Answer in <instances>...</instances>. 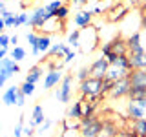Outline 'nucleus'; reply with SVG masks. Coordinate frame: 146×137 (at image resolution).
<instances>
[{"label":"nucleus","instance_id":"nucleus-45","mask_svg":"<svg viewBox=\"0 0 146 137\" xmlns=\"http://www.w3.org/2000/svg\"><path fill=\"white\" fill-rule=\"evenodd\" d=\"M88 2H90V0H71L73 6H86Z\"/></svg>","mask_w":146,"mask_h":137},{"label":"nucleus","instance_id":"nucleus-33","mask_svg":"<svg viewBox=\"0 0 146 137\" xmlns=\"http://www.w3.org/2000/svg\"><path fill=\"white\" fill-rule=\"evenodd\" d=\"M51 126H53V122L49 121V119H44V121H42V122L38 124V130H36V134L44 135V134H46V132H48V130H49Z\"/></svg>","mask_w":146,"mask_h":137},{"label":"nucleus","instance_id":"nucleus-39","mask_svg":"<svg viewBox=\"0 0 146 137\" xmlns=\"http://www.w3.org/2000/svg\"><path fill=\"white\" fill-rule=\"evenodd\" d=\"M75 57H77V53H75V51H71V49H70V51H68L66 55H64L62 62H64V64H70L71 61H75Z\"/></svg>","mask_w":146,"mask_h":137},{"label":"nucleus","instance_id":"nucleus-44","mask_svg":"<svg viewBox=\"0 0 146 137\" xmlns=\"http://www.w3.org/2000/svg\"><path fill=\"white\" fill-rule=\"evenodd\" d=\"M13 135H15V137H22V124H17V126H15Z\"/></svg>","mask_w":146,"mask_h":137},{"label":"nucleus","instance_id":"nucleus-54","mask_svg":"<svg viewBox=\"0 0 146 137\" xmlns=\"http://www.w3.org/2000/svg\"><path fill=\"white\" fill-rule=\"evenodd\" d=\"M131 2H137V0H131Z\"/></svg>","mask_w":146,"mask_h":137},{"label":"nucleus","instance_id":"nucleus-36","mask_svg":"<svg viewBox=\"0 0 146 137\" xmlns=\"http://www.w3.org/2000/svg\"><path fill=\"white\" fill-rule=\"evenodd\" d=\"M27 20H29V17H27V13H18L17 15V22H18V27L20 26H26Z\"/></svg>","mask_w":146,"mask_h":137},{"label":"nucleus","instance_id":"nucleus-27","mask_svg":"<svg viewBox=\"0 0 146 137\" xmlns=\"http://www.w3.org/2000/svg\"><path fill=\"white\" fill-rule=\"evenodd\" d=\"M117 134V126L113 124V122H102V126H100V135H106V137H113Z\"/></svg>","mask_w":146,"mask_h":137},{"label":"nucleus","instance_id":"nucleus-30","mask_svg":"<svg viewBox=\"0 0 146 137\" xmlns=\"http://www.w3.org/2000/svg\"><path fill=\"white\" fill-rule=\"evenodd\" d=\"M62 128H64V130H75V132H79L80 121H79V119H66V121L62 122Z\"/></svg>","mask_w":146,"mask_h":137},{"label":"nucleus","instance_id":"nucleus-32","mask_svg":"<svg viewBox=\"0 0 146 137\" xmlns=\"http://www.w3.org/2000/svg\"><path fill=\"white\" fill-rule=\"evenodd\" d=\"M60 6H62V0H53V2H49V4H46V6H44V7H46V11H48V13H49V15H51V17H53V13H55V11H57V9H58V7H60Z\"/></svg>","mask_w":146,"mask_h":137},{"label":"nucleus","instance_id":"nucleus-8","mask_svg":"<svg viewBox=\"0 0 146 137\" xmlns=\"http://www.w3.org/2000/svg\"><path fill=\"white\" fill-rule=\"evenodd\" d=\"M126 48H128V55L133 53H143L144 48L141 46V31H135L126 39Z\"/></svg>","mask_w":146,"mask_h":137},{"label":"nucleus","instance_id":"nucleus-4","mask_svg":"<svg viewBox=\"0 0 146 137\" xmlns=\"http://www.w3.org/2000/svg\"><path fill=\"white\" fill-rule=\"evenodd\" d=\"M51 18V15H49L48 11H46V7H36L33 13H31V17H29V20H27V24L26 26H31V27H35V29H42V26L46 24V20H49Z\"/></svg>","mask_w":146,"mask_h":137},{"label":"nucleus","instance_id":"nucleus-22","mask_svg":"<svg viewBox=\"0 0 146 137\" xmlns=\"http://www.w3.org/2000/svg\"><path fill=\"white\" fill-rule=\"evenodd\" d=\"M7 57L13 59L15 62H20V61H24V59H26V49L22 48V46H13V48L7 51Z\"/></svg>","mask_w":146,"mask_h":137},{"label":"nucleus","instance_id":"nucleus-11","mask_svg":"<svg viewBox=\"0 0 146 137\" xmlns=\"http://www.w3.org/2000/svg\"><path fill=\"white\" fill-rule=\"evenodd\" d=\"M91 20H93V13L90 11H79L75 17H73V24L79 26V27H86V26H91Z\"/></svg>","mask_w":146,"mask_h":137},{"label":"nucleus","instance_id":"nucleus-14","mask_svg":"<svg viewBox=\"0 0 146 137\" xmlns=\"http://www.w3.org/2000/svg\"><path fill=\"white\" fill-rule=\"evenodd\" d=\"M128 115L131 117V121H137V119L146 117V110H143L135 100H130L128 102Z\"/></svg>","mask_w":146,"mask_h":137},{"label":"nucleus","instance_id":"nucleus-25","mask_svg":"<svg viewBox=\"0 0 146 137\" xmlns=\"http://www.w3.org/2000/svg\"><path fill=\"white\" fill-rule=\"evenodd\" d=\"M133 134L137 137H146V117L133 121Z\"/></svg>","mask_w":146,"mask_h":137},{"label":"nucleus","instance_id":"nucleus-19","mask_svg":"<svg viewBox=\"0 0 146 137\" xmlns=\"http://www.w3.org/2000/svg\"><path fill=\"white\" fill-rule=\"evenodd\" d=\"M111 51L115 55H128V48H126V40H122L121 37L111 40Z\"/></svg>","mask_w":146,"mask_h":137},{"label":"nucleus","instance_id":"nucleus-15","mask_svg":"<svg viewBox=\"0 0 146 137\" xmlns=\"http://www.w3.org/2000/svg\"><path fill=\"white\" fill-rule=\"evenodd\" d=\"M0 70H6L9 73H13V75H17V73H20V66H18V62H15L13 59L4 57L2 61H0Z\"/></svg>","mask_w":146,"mask_h":137},{"label":"nucleus","instance_id":"nucleus-46","mask_svg":"<svg viewBox=\"0 0 146 137\" xmlns=\"http://www.w3.org/2000/svg\"><path fill=\"white\" fill-rule=\"evenodd\" d=\"M9 44L17 46L18 44V35H11V37H9Z\"/></svg>","mask_w":146,"mask_h":137},{"label":"nucleus","instance_id":"nucleus-17","mask_svg":"<svg viewBox=\"0 0 146 137\" xmlns=\"http://www.w3.org/2000/svg\"><path fill=\"white\" fill-rule=\"evenodd\" d=\"M42 73H44L42 66H31L29 70H27V73H26V79H24V80L36 84V82H38L40 79H42Z\"/></svg>","mask_w":146,"mask_h":137},{"label":"nucleus","instance_id":"nucleus-2","mask_svg":"<svg viewBox=\"0 0 146 137\" xmlns=\"http://www.w3.org/2000/svg\"><path fill=\"white\" fill-rule=\"evenodd\" d=\"M71 93H73V75H71V73H68V75L62 77V80H60V84H58V88L55 90V97H57L58 102L70 104Z\"/></svg>","mask_w":146,"mask_h":137},{"label":"nucleus","instance_id":"nucleus-29","mask_svg":"<svg viewBox=\"0 0 146 137\" xmlns=\"http://www.w3.org/2000/svg\"><path fill=\"white\" fill-rule=\"evenodd\" d=\"M68 15H70V7L62 4V6L53 13V18H57V20H60V22H62V20H66V18H68Z\"/></svg>","mask_w":146,"mask_h":137},{"label":"nucleus","instance_id":"nucleus-16","mask_svg":"<svg viewBox=\"0 0 146 137\" xmlns=\"http://www.w3.org/2000/svg\"><path fill=\"white\" fill-rule=\"evenodd\" d=\"M130 71H126V70H121V68H115V66H108V70H106V75H104V79H110V80H119V79H122V77H126Z\"/></svg>","mask_w":146,"mask_h":137},{"label":"nucleus","instance_id":"nucleus-23","mask_svg":"<svg viewBox=\"0 0 146 137\" xmlns=\"http://www.w3.org/2000/svg\"><path fill=\"white\" fill-rule=\"evenodd\" d=\"M82 112H80V100H73V104H70L66 112V119H80Z\"/></svg>","mask_w":146,"mask_h":137},{"label":"nucleus","instance_id":"nucleus-28","mask_svg":"<svg viewBox=\"0 0 146 137\" xmlns=\"http://www.w3.org/2000/svg\"><path fill=\"white\" fill-rule=\"evenodd\" d=\"M70 48H79L80 46V29H75L68 35V42H66Z\"/></svg>","mask_w":146,"mask_h":137},{"label":"nucleus","instance_id":"nucleus-21","mask_svg":"<svg viewBox=\"0 0 146 137\" xmlns=\"http://www.w3.org/2000/svg\"><path fill=\"white\" fill-rule=\"evenodd\" d=\"M126 97H130V100L146 99V86H130V91H128Z\"/></svg>","mask_w":146,"mask_h":137},{"label":"nucleus","instance_id":"nucleus-13","mask_svg":"<svg viewBox=\"0 0 146 137\" xmlns=\"http://www.w3.org/2000/svg\"><path fill=\"white\" fill-rule=\"evenodd\" d=\"M128 15V6H122V4H119V6H115L110 11V15H108V20L110 22H119V20H122Z\"/></svg>","mask_w":146,"mask_h":137},{"label":"nucleus","instance_id":"nucleus-51","mask_svg":"<svg viewBox=\"0 0 146 137\" xmlns=\"http://www.w3.org/2000/svg\"><path fill=\"white\" fill-rule=\"evenodd\" d=\"M4 9H7L6 7V2H2V0H0V11H4Z\"/></svg>","mask_w":146,"mask_h":137},{"label":"nucleus","instance_id":"nucleus-38","mask_svg":"<svg viewBox=\"0 0 146 137\" xmlns=\"http://www.w3.org/2000/svg\"><path fill=\"white\" fill-rule=\"evenodd\" d=\"M36 134V130L33 126H22V135H26V137H33Z\"/></svg>","mask_w":146,"mask_h":137},{"label":"nucleus","instance_id":"nucleus-49","mask_svg":"<svg viewBox=\"0 0 146 137\" xmlns=\"http://www.w3.org/2000/svg\"><path fill=\"white\" fill-rule=\"evenodd\" d=\"M9 15H11V11H9V9H4V11H0V17H2V18H7Z\"/></svg>","mask_w":146,"mask_h":137},{"label":"nucleus","instance_id":"nucleus-3","mask_svg":"<svg viewBox=\"0 0 146 137\" xmlns=\"http://www.w3.org/2000/svg\"><path fill=\"white\" fill-rule=\"evenodd\" d=\"M100 84H102V79H97V77H88V79L80 80V95L86 97V95H100Z\"/></svg>","mask_w":146,"mask_h":137},{"label":"nucleus","instance_id":"nucleus-26","mask_svg":"<svg viewBox=\"0 0 146 137\" xmlns=\"http://www.w3.org/2000/svg\"><path fill=\"white\" fill-rule=\"evenodd\" d=\"M110 66H115V68H121V70L131 71L130 70V62H128V55H117V59L113 61V64H110Z\"/></svg>","mask_w":146,"mask_h":137},{"label":"nucleus","instance_id":"nucleus-35","mask_svg":"<svg viewBox=\"0 0 146 137\" xmlns=\"http://www.w3.org/2000/svg\"><path fill=\"white\" fill-rule=\"evenodd\" d=\"M88 77H90V68L88 66L79 68V71H77V79H79V80H84V79H88Z\"/></svg>","mask_w":146,"mask_h":137},{"label":"nucleus","instance_id":"nucleus-6","mask_svg":"<svg viewBox=\"0 0 146 137\" xmlns=\"http://www.w3.org/2000/svg\"><path fill=\"white\" fill-rule=\"evenodd\" d=\"M108 61L106 57H100L97 61H93L90 64V77H97V79H104V75H106V70H108Z\"/></svg>","mask_w":146,"mask_h":137},{"label":"nucleus","instance_id":"nucleus-10","mask_svg":"<svg viewBox=\"0 0 146 137\" xmlns=\"http://www.w3.org/2000/svg\"><path fill=\"white\" fill-rule=\"evenodd\" d=\"M128 62H130V70H143V68H146V51L128 55Z\"/></svg>","mask_w":146,"mask_h":137},{"label":"nucleus","instance_id":"nucleus-50","mask_svg":"<svg viewBox=\"0 0 146 137\" xmlns=\"http://www.w3.org/2000/svg\"><path fill=\"white\" fill-rule=\"evenodd\" d=\"M7 51H9V49H4V48H0V61H2L4 57H7Z\"/></svg>","mask_w":146,"mask_h":137},{"label":"nucleus","instance_id":"nucleus-31","mask_svg":"<svg viewBox=\"0 0 146 137\" xmlns=\"http://www.w3.org/2000/svg\"><path fill=\"white\" fill-rule=\"evenodd\" d=\"M18 88H20V91L26 95V97H31V95L35 93V84H33V82H27V80H24L20 86H18Z\"/></svg>","mask_w":146,"mask_h":137},{"label":"nucleus","instance_id":"nucleus-24","mask_svg":"<svg viewBox=\"0 0 146 137\" xmlns=\"http://www.w3.org/2000/svg\"><path fill=\"white\" fill-rule=\"evenodd\" d=\"M26 40H27V44H29V48H31V53H33V57L40 55V53H38V48H36V40H38V35H36L35 31H27V33H26Z\"/></svg>","mask_w":146,"mask_h":137},{"label":"nucleus","instance_id":"nucleus-20","mask_svg":"<svg viewBox=\"0 0 146 137\" xmlns=\"http://www.w3.org/2000/svg\"><path fill=\"white\" fill-rule=\"evenodd\" d=\"M51 46V37L49 35H38V40H36V48H38L40 55H46Z\"/></svg>","mask_w":146,"mask_h":137},{"label":"nucleus","instance_id":"nucleus-37","mask_svg":"<svg viewBox=\"0 0 146 137\" xmlns=\"http://www.w3.org/2000/svg\"><path fill=\"white\" fill-rule=\"evenodd\" d=\"M0 48L9 49V35L7 33H2V35H0Z\"/></svg>","mask_w":146,"mask_h":137},{"label":"nucleus","instance_id":"nucleus-52","mask_svg":"<svg viewBox=\"0 0 146 137\" xmlns=\"http://www.w3.org/2000/svg\"><path fill=\"white\" fill-rule=\"evenodd\" d=\"M2 2H11V0H2Z\"/></svg>","mask_w":146,"mask_h":137},{"label":"nucleus","instance_id":"nucleus-43","mask_svg":"<svg viewBox=\"0 0 146 137\" xmlns=\"http://www.w3.org/2000/svg\"><path fill=\"white\" fill-rule=\"evenodd\" d=\"M141 26H143V29H146V6L141 11Z\"/></svg>","mask_w":146,"mask_h":137},{"label":"nucleus","instance_id":"nucleus-7","mask_svg":"<svg viewBox=\"0 0 146 137\" xmlns=\"http://www.w3.org/2000/svg\"><path fill=\"white\" fill-rule=\"evenodd\" d=\"M62 77H64V73L60 70H49L48 73H46V77H44V91L58 86L60 80H62Z\"/></svg>","mask_w":146,"mask_h":137},{"label":"nucleus","instance_id":"nucleus-1","mask_svg":"<svg viewBox=\"0 0 146 137\" xmlns=\"http://www.w3.org/2000/svg\"><path fill=\"white\" fill-rule=\"evenodd\" d=\"M80 128H79V134L80 137H99L100 135V126H102V121L97 119L95 115L90 117H80Z\"/></svg>","mask_w":146,"mask_h":137},{"label":"nucleus","instance_id":"nucleus-42","mask_svg":"<svg viewBox=\"0 0 146 137\" xmlns=\"http://www.w3.org/2000/svg\"><path fill=\"white\" fill-rule=\"evenodd\" d=\"M108 53H111V42H106V44H102V57H106Z\"/></svg>","mask_w":146,"mask_h":137},{"label":"nucleus","instance_id":"nucleus-9","mask_svg":"<svg viewBox=\"0 0 146 137\" xmlns=\"http://www.w3.org/2000/svg\"><path fill=\"white\" fill-rule=\"evenodd\" d=\"M130 86H146V68L143 70H131L128 73Z\"/></svg>","mask_w":146,"mask_h":137},{"label":"nucleus","instance_id":"nucleus-12","mask_svg":"<svg viewBox=\"0 0 146 137\" xmlns=\"http://www.w3.org/2000/svg\"><path fill=\"white\" fill-rule=\"evenodd\" d=\"M18 91H20V88H18V86H9V88L2 93V102L7 104V106L17 104V95H18Z\"/></svg>","mask_w":146,"mask_h":137},{"label":"nucleus","instance_id":"nucleus-47","mask_svg":"<svg viewBox=\"0 0 146 137\" xmlns=\"http://www.w3.org/2000/svg\"><path fill=\"white\" fill-rule=\"evenodd\" d=\"M102 11H104V9L100 7V6H97V7H93V9H91V13H93V15H100Z\"/></svg>","mask_w":146,"mask_h":137},{"label":"nucleus","instance_id":"nucleus-48","mask_svg":"<svg viewBox=\"0 0 146 137\" xmlns=\"http://www.w3.org/2000/svg\"><path fill=\"white\" fill-rule=\"evenodd\" d=\"M2 33H6V24H4V18L0 17V35Z\"/></svg>","mask_w":146,"mask_h":137},{"label":"nucleus","instance_id":"nucleus-40","mask_svg":"<svg viewBox=\"0 0 146 137\" xmlns=\"http://www.w3.org/2000/svg\"><path fill=\"white\" fill-rule=\"evenodd\" d=\"M26 95L24 93H22V91H18V95H17V104H15V106H18V108H22V106H24V104H26Z\"/></svg>","mask_w":146,"mask_h":137},{"label":"nucleus","instance_id":"nucleus-18","mask_svg":"<svg viewBox=\"0 0 146 137\" xmlns=\"http://www.w3.org/2000/svg\"><path fill=\"white\" fill-rule=\"evenodd\" d=\"M46 119V115H44V108L40 106V104H35L33 106V113H31V121H29V126H38L40 122H42Z\"/></svg>","mask_w":146,"mask_h":137},{"label":"nucleus","instance_id":"nucleus-34","mask_svg":"<svg viewBox=\"0 0 146 137\" xmlns=\"http://www.w3.org/2000/svg\"><path fill=\"white\" fill-rule=\"evenodd\" d=\"M4 24L6 27H18V22H17V15L15 13H11L7 18H4Z\"/></svg>","mask_w":146,"mask_h":137},{"label":"nucleus","instance_id":"nucleus-5","mask_svg":"<svg viewBox=\"0 0 146 137\" xmlns=\"http://www.w3.org/2000/svg\"><path fill=\"white\" fill-rule=\"evenodd\" d=\"M128 91H130V80H128V75H126V77H122V79H119L111 84L110 95L113 99H121V97H126Z\"/></svg>","mask_w":146,"mask_h":137},{"label":"nucleus","instance_id":"nucleus-53","mask_svg":"<svg viewBox=\"0 0 146 137\" xmlns=\"http://www.w3.org/2000/svg\"><path fill=\"white\" fill-rule=\"evenodd\" d=\"M99 137H106V135H99Z\"/></svg>","mask_w":146,"mask_h":137},{"label":"nucleus","instance_id":"nucleus-41","mask_svg":"<svg viewBox=\"0 0 146 137\" xmlns=\"http://www.w3.org/2000/svg\"><path fill=\"white\" fill-rule=\"evenodd\" d=\"M113 137H137V135L133 134V132H119L117 130V134L113 135Z\"/></svg>","mask_w":146,"mask_h":137}]
</instances>
